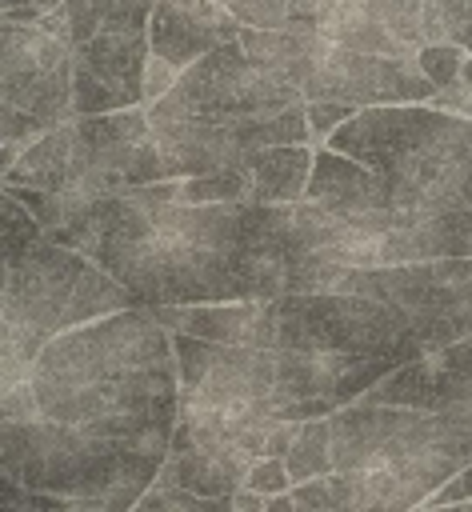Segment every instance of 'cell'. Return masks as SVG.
Masks as SVG:
<instances>
[{
    "mask_svg": "<svg viewBox=\"0 0 472 512\" xmlns=\"http://www.w3.org/2000/svg\"><path fill=\"white\" fill-rule=\"evenodd\" d=\"M248 204H184L180 180L148 184L100 204L64 240L140 308H196L252 300L244 276Z\"/></svg>",
    "mask_w": 472,
    "mask_h": 512,
    "instance_id": "cell-1",
    "label": "cell"
},
{
    "mask_svg": "<svg viewBox=\"0 0 472 512\" xmlns=\"http://www.w3.org/2000/svg\"><path fill=\"white\" fill-rule=\"evenodd\" d=\"M40 420L84 436L164 452L180 420L172 332L152 308H128L56 336L32 364Z\"/></svg>",
    "mask_w": 472,
    "mask_h": 512,
    "instance_id": "cell-2",
    "label": "cell"
},
{
    "mask_svg": "<svg viewBox=\"0 0 472 512\" xmlns=\"http://www.w3.org/2000/svg\"><path fill=\"white\" fill-rule=\"evenodd\" d=\"M472 464L468 412L348 404L332 416L336 512H416Z\"/></svg>",
    "mask_w": 472,
    "mask_h": 512,
    "instance_id": "cell-3",
    "label": "cell"
},
{
    "mask_svg": "<svg viewBox=\"0 0 472 512\" xmlns=\"http://www.w3.org/2000/svg\"><path fill=\"white\" fill-rule=\"evenodd\" d=\"M324 148L372 168L412 216L472 212V120L432 104L364 108Z\"/></svg>",
    "mask_w": 472,
    "mask_h": 512,
    "instance_id": "cell-4",
    "label": "cell"
},
{
    "mask_svg": "<svg viewBox=\"0 0 472 512\" xmlns=\"http://www.w3.org/2000/svg\"><path fill=\"white\" fill-rule=\"evenodd\" d=\"M140 308L96 260L48 236L4 248L0 292V388L28 384L36 356L64 332Z\"/></svg>",
    "mask_w": 472,
    "mask_h": 512,
    "instance_id": "cell-5",
    "label": "cell"
},
{
    "mask_svg": "<svg viewBox=\"0 0 472 512\" xmlns=\"http://www.w3.org/2000/svg\"><path fill=\"white\" fill-rule=\"evenodd\" d=\"M164 452L84 436L52 420L0 424V476L52 500H108L132 512L164 468Z\"/></svg>",
    "mask_w": 472,
    "mask_h": 512,
    "instance_id": "cell-6",
    "label": "cell"
},
{
    "mask_svg": "<svg viewBox=\"0 0 472 512\" xmlns=\"http://www.w3.org/2000/svg\"><path fill=\"white\" fill-rule=\"evenodd\" d=\"M72 44L44 28L0 20V172L44 132L76 120Z\"/></svg>",
    "mask_w": 472,
    "mask_h": 512,
    "instance_id": "cell-7",
    "label": "cell"
},
{
    "mask_svg": "<svg viewBox=\"0 0 472 512\" xmlns=\"http://www.w3.org/2000/svg\"><path fill=\"white\" fill-rule=\"evenodd\" d=\"M344 292L396 308L412 328L416 356L472 340V256L352 272Z\"/></svg>",
    "mask_w": 472,
    "mask_h": 512,
    "instance_id": "cell-8",
    "label": "cell"
},
{
    "mask_svg": "<svg viewBox=\"0 0 472 512\" xmlns=\"http://www.w3.org/2000/svg\"><path fill=\"white\" fill-rule=\"evenodd\" d=\"M296 104H308L304 92L296 84L264 72L260 64H252L236 40V44H224V48L208 52L204 60H196L176 80V88L160 104L148 108V120L152 124H168V120L244 124V120L288 112Z\"/></svg>",
    "mask_w": 472,
    "mask_h": 512,
    "instance_id": "cell-9",
    "label": "cell"
},
{
    "mask_svg": "<svg viewBox=\"0 0 472 512\" xmlns=\"http://www.w3.org/2000/svg\"><path fill=\"white\" fill-rule=\"evenodd\" d=\"M304 100H340L352 108H400L432 104L436 88L424 80L416 60H388L368 52H348L324 40L316 68L304 84Z\"/></svg>",
    "mask_w": 472,
    "mask_h": 512,
    "instance_id": "cell-10",
    "label": "cell"
},
{
    "mask_svg": "<svg viewBox=\"0 0 472 512\" xmlns=\"http://www.w3.org/2000/svg\"><path fill=\"white\" fill-rule=\"evenodd\" d=\"M148 32H96L72 48L76 72V120L108 116L124 108H144V68H148Z\"/></svg>",
    "mask_w": 472,
    "mask_h": 512,
    "instance_id": "cell-11",
    "label": "cell"
},
{
    "mask_svg": "<svg viewBox=\"0 0 472 512\" xmlns=\"http://www.w3.org/2000/svg\"><path fill=\"white\" fill-rule=\"evenodd\" d=\"M236 40H240V24L220 0H156L148 20L152 56L168 60L180 76L208 52Z\"/></svg>",
    "mask_w": 472,
    "mask_h": 512,
    "instance_id": "cell-12",
    "label": "cell"
},
{
    "mask_svg": "<svg viewBox=\"0 0 472 512\" xmlns=\"http://www.w3.org/2000/svg\"><path fill=\"white\" fill-rule=\"evenodd\" d=\"M252 456L244 448H228V444H196L172 432V448L168 460L156 476L160 488H180L204 500H232L244 480H248Z\"/></svg>",
    "mask_w": 472,
    "mask_h": 512,
    "instance_id": "cell-13",
    "label": "cell"
},
{
    "mask_svg": "<svg viewBox=\"0 0 472 512\" xmlns=\"http://www.w3.org/2000/svg\"><path fill=\"white\" fill-rule=\"evenodd\" d=\"M304 200L332 216H368L380 208H396L392 192L372 168L332 148H316V168H312V184Z\"/></svg>",
    "mask_w": 472,
    "mask_h": 512,
    "instance_id": "cell-14",
    "label": "cell"
},
{
    "mask_svg": "<svg viewBox=\"0 0 472 512\" xmlns=\"http://www.w3.org/2000/svg\"><path fill=\"white\" fill-rule=\"evenodd\" d=\"M316 168V148L312 144H288V148H264L248 156V204L264 208H292L304 204L308 184Z\"/></svg>",
    "mask_w": 472,
    "mask_h": 512,
    "instance_id": "cell-15",
    "label": "cell"
},
{
    "mask_svg": "<svg viewBox=\"0 0 472 512\" xmlns=\"http://www.w3.org/2000/svg\"><path fill=\"white\" fill-rule=\"evenodd\" d=\"M72 156H76V120L44 132L32 148H24L20 160L4 172V188H16V192H52V188H60L68 180Z\"/></svg>",
    "mask_w": 472,
    "mask_h": 512,
    "instance_id": "cell-16",
    "label": "cell"
},
{
    "mask_svg": "<svg viewBox=\"0 0 472 512\" xmlns=\"http://www.w3.org/2000/svg\"><path fill=\"white\" fill-rule=\"evenodd\" d=\"M284 464H288L292 484H308V480L332 476V472H336V468H332V416H328V420H308V424H300V432H296V440H292Z\"/></svg>",
    "mask_w": 472,
    "mask_h": 512,
    "instance_id": "cell-17",
    "label": "cell"
},
{
    "mask_svg": "<svg viewBox=\"0 0 472 512\" xmlns=\"http://www.w3.org/2000/svg\"><path fill=\"white\" fill-rule=\"evenodd\" d=\"M180 200L184 204H248V172L228 168V172L188 176L180 180Z\"/></svg>",
    "mask_w": 472,
    "mask_h": 512,
    "instance_id": "cell-18",
    "label": "cell"
},
{
    "mask_svg": "<svg viewBox=\"0 0 472 512\" xmlns=\"http://www.w3.org/2000/svg\"><path fill=\"white\" fill-rule=\"evenodd\" d=\"M464 60H468V52H464L456 40H444V44H428V48H420V56H416V64H420L424 80H428L436 92H448V88L460 80V68H464Z\"/></svg>",
    "mask_w": 472,
    "mask_h": 512,
    "instance_id": "cell-19",
    "label": "cell"
},
{
    "mask_svg": "<svg viewBox=\"0 0 472 512\" xmlns=\"http://www.w3.org/2000/svg\"><path fill=\"white\" fill-rule=\"evenodd\" d=\"M132 512H232L228 500H204V496H192V492H180V488H152Z\"/></svg>",
    "mask_w": 472,
    "mask_h": 512,
    "instance_id": "cell-20",
    "label": "cell"
},
{
    "mask_svg": "<svg viewBox=\"0 0 472 512\" xmlns=\"http://www.w3.org/2000/svg\"><path fill=\"white\" fill-rule=\"evenodd\" d=\"M240 28H288V0H220Z\"/></svg>",
    "mask_w": 472,
    "mask_h": 512,
    "instance_id": "cell-21",
    "label": "cell"
},
{
    "mask_svg": "<svg viewBox=\"0 0 472 512\" xmlns=\"http://www.w3.org/2000/svg\"><path fill=\"white\" fill-rule=\"evenodd\" d=\"M304 112H308V128H312V144L316 148H324L360 108H352V104H340V100H308L304 104Z\"/></svg>",
    "mask_w": 472,
    "mask_h": 512,
    "instance_id": "cell-22",
    "label": "cell"
},
{
    "mask_svg": "<svg viewBox=\"0 0 472 512\" xmlns=\"http://www.w3.org/2000/svg\"><path fill=\"white\" fill-rule=\"evenodd\" d=\"M244 488H252V492H260V496H268V500H272V496H288L296 484H292V476H288V464H284V460H252Z\"/></svg>",
    "mask_w": 472,
    "mask_h": 512,
    "instance_id": "cell-23",
    "label": "cell"
},
{
    "mask_svg": "<svg viewBox=\"0 0 472 512\" xmlns=\"http://www.w3.org/2000/svg\"><path fill=\"white\" fill-rule=\"evenodd\" d=\"M348 0H288V28H308V32H320V24L336 12V8H344Z\"/></svg>",
    "mask_w": 472,
    "mask_h": 512,
    "instance_id": "cell-24",
    "label": "cell"
},
{
    "mask_svg": "<svg viewBox=\"0 0 472 512\" xmlns=\"http://www.w3.org/2000/svg\"><path fill=\"white\" fill-rule=\"evenodd\" d=\"M448 504H472V464H468L460 476H452L424 508H448Z\"/></svg>",
    "mask_w": 472,
    "mask_h": 512,
    "instance_id": "cell-25",
    "label": "cell"
},
{
    "mask_svg": "<svg viewBox=\"0 0 472 512\" xmlns=\"http://www.w3.org/2000/svg\"><path fill=\"white\" fill-rule=\"evenodd\" d=\"M228 504H232L236 512H268V496H260V492H252V488H240Z\"/></svg>",
    "mask_w": 472,
    "mask_h": 512,
    "instance_id": "cell-26",
    "label": "cell"
},
{
    "mask_svg": "<svg viewBox=\"0 0 472 512\" xmlns=\"http://www.w3.org/2000/svg\"><path fill=\"white\" fill-rule=\"evenodd\" d=\"M4 4V12L8 8H40V12H60L64 8V0H0Z\"/></svg>",
    "mask_w": 472,
    "mask_h": 512,
    "instance_id": "cell-27",
    "label": "cell"
},
{
    "mask_svg": "<svg viewBox=\"0 0 472 512\" xmlns=\"http://www.w3.org/2000/svg\"><path fill=\"white\" fill-rule=\"evenodd\" d=\"M452 40H456V44H460V48H464V52L472 56V24H464V28H456V32H452Z\"/></svg>",
    "mask_w": 472,
    "mask_h": 512,
    "instance_id": "cell-28",
    "label": "cell"
},
{
    "mask_svg": "<svg viewBox=\"0 0 472 512\" xmlns=\"http://www.w3.org/2000/svg\"><path fill=\"white\" fill-rule=\"evenodd\" d=\"M436 4H440V8H448V4H456V0H436Z\"/></svg>",
    "mask_w": 472,
    "mask_h": 512,
    "instance_id": "cell-29",
    "label": "cell"
}]
</instances>
